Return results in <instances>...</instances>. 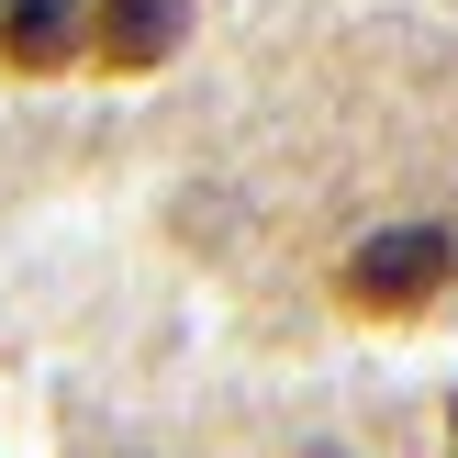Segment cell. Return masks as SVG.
I'll use <instances>...</instances> for the list:
<instances>
[{
	"instance_id": "6da1fadb",
	"label": "cell",
	"mask_w": 458,
	"mask_h": 458,
	"mask_svg": "<svg viewBox=\"0 0 458 458\" xmlns=\"http://www.w3.org/2000/svg\"><path fill=\"white\" fill-rule=\"evenodd\" d=\"M447 280H458V235L447 224H380V235L347 258V302L380 313V325H392V313H425Z\"/></svg>"
},
{
	"instance_id": "7a4b0ae2",
	"label": "cell",
	"mask_w": 458,
	"mask_h": 458,
	"mask_svg": "<svg viewBox=\"0 0 458 458\" xmlns=\"http://www.w3.org/2000/svg\"><path fill=\"white\" fill-rule=\"evenodd\" d=\"M179 34H191V0H89V56H101L112 79L168 67Z\"/></svg>"
},
{
	"instance_id": "3957f363",
	"label": "cell",
	"mask_w": 458,
	"mask_h": 458,
	"mask_svg": "<svg viewBox=\"0 0 458 458\" xmlns=\"http://www.w3.org/2000/svg\"><path fill=\"white\" fill-rule=\"evenodd\" d=\"M89 56V0H0V67L12 79H67Z\"/></svg>"
},
{
	"instance_id": "277c9868",
	"label": "cell",
	"mask_w": 458,
	"mask_h": 458,
	"mask_svg": "<svg viewBox=\"0 0 458 458\" xmlns=\"http://www.w3.org/2000/svg\"><path fill=\"white\" fill-rule=\"evenodd\" d=\"M447 437H458V414H447Z\"/></svg>"
}]
</instances>
